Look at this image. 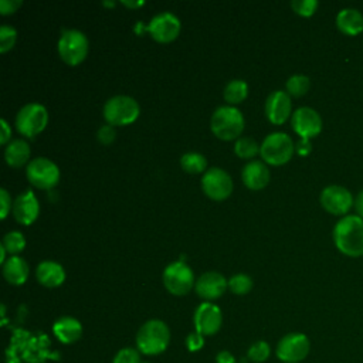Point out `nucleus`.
<instances>
[{"label": "nucleus", "mask_w": 363, "mask_h": 363, "mask_svg": "<svg viewBox=\"0 0 363 363\" xmlns=\"http://www.w3.org/2000/svg\"><path fill=\"white\" fill-rule=\"evenodd\" d=\"M21 6V1L20 0H0V13L3 16H7V14H11L14 13L18 7Z\"/></svg>", "instance_id": "obj_37"}, {"label": "nucleus", "mask_w": 363, "mask_h": 363, "mask_svg": "<svg viewBox=\"0 0 363 363\" xmlns=\"http://www.w3.org/2000/svg\"><path fill=\"white\" fill-rule=\"evenodd\" d=\"M311 349V342L306 335L301 332H292L285 335L277 345V357L285 363L302 362Z\"/></svg>", "instance_id": "obj_10"}, {"label": "nucleus", "mask_w": 363, "mask_h": 363, "mask_svg": "<svg viewBox=\"0 0 363 363\" xmlns=\"http://www.w3.org/2000/svg\"><path fill=\"white\" fill-rule=\"evenodd\" d=\"M0 125H1L0 143H1V145H6V143L10 140V138H11V129H10L9 123H7V121H4V119L0 121Z\"/></svg>", "instance_id": "obj_40"}, {"label": "nucleus", "mask_w": 363, "mask_h": 363, "mask_svg": "<svg viewBox=\"0 0 363 363\" xmlns=\"http://www.w3.org/2000/svg\"><path fill=\"white\" fill-rule=\"evenodd\" d=\"M26 174L28 182L37 189L47 190L54 187L60 180V169L58 166L45 157L33 159L26 169Z\"/></svg>", "instance_id": "obj_9"}, {"label": "nucleus", "mask_w": 363, "mask_h": 363, "mask_svg": "<svg viewBox=\"0 0 363 363\" xmlns=\"http://www.w3.org/2000/svg\"><path fill=\"white\" fill-rule=\"evenodd\" d=\"M48 122V113L45 106L37 102L24 105L16 115L17 130L27 138H34L43 132Z\"/></svg>", "instance_id": "obj_7"}, {"label": "nucleus", "mask_w": 363, "mask_h": 363, "mask_svg": "<svg viewBox=\"0 0 363 363\" xmlns=\"http://www.w3.org/2000/svg\"><path fill=\"white\" fill-rule=\"evenodd\" d=\"M112 363H140V356L136 349L123 347L116 353Z\"/></svg>", "instance_id": "obj_34"}, {"label": "nucleus", "mask_w": 363, "mask_h": 363, "mask_svg": "<svg viewBox=\"0 0 363 363\" xmlns=\"http://www.w3.org/2000/svg\"><path fill=\"white\" fill-rule=\"evenodd\" d=\"M0 201H1V218H6L7 214H9V211H10L11 207H13L11 199H10V196H9V193H7L6 189H1V190H0Z\"/></svg>", "instance_id": "obj_38"}, {"label": "nucleus", "mask_w": 363, "mask_h": 363, "mask_svg": "<svg viewBox=\"0 0 363 363\" xmlns=\"http://www.w3.org/2000/svg\"><path fill=\"white\" fill-rule=\"evenodd\" d=\"M319 200H320L322 207L333 216L346 214L354 204V199H353L350 190H347L346 187L339 186V184H330V186L325 187L320 191Z\"/></svg>", "instance_id": "obj_11"}, {"label": "nucleus", "mask_w": 363, "mask_h": 363, "mask_svg": "<svg viewBox=\"0 0 363 363\" xmlns=\"http://www.w3.org/2000/svg\"><path fill=\"white\" fill-rule=\"evenodd\" d=\"M247 94L248 85L245 81L241 79H233L224 88V99L231 105L242 102L247 98Z\"/></svg>", "instance_id": "obj_25"}, {"label": "nucleus", "mask_w": 363, "mask_h": 363, "mask_svg": "<svg viewBox=\"0 0 363 363\" xmlns=\"http://www.w3.org/2000/svg\"><path fill=\"white\" fill-rule=\"evenodd\" d=\"M291 109V98L285 91H274L265 101V115L274 125L284 123L289 118Z\"/></svg>", "instance_id": "obj_16"}, {"label": "nucleus", "mask_w": 363, "mask_h": 363, "mask_svg": "<svg viewBox=\"0 0 363 363\" xmlns=\"http://www.w3.org/2000/svg\"><path fill=\"white\" fill-rule=\"evenodd\" d=\"M186 346L190 352H197L204 346V336L199 332H191L186 337Z\"/></svg>", "instance_id": "obj_35"}, {"label": "nucleus", "mask_w": 363, "mask_h": 363, "mask_svg": "<svg viewBox=\"0 0 363 363\" xmlns=\"http://www.w3.org/2000/svg\"><path fill=\"white\" fill-rule=\"evenodd\" d=\"M193 319L196 332L201 333L203 336H210L217 333L221 328L223 315L217 305L211 302H203L197 306Z\"/></svg>", "instance_id": "obj_15"}, {"label": "nucleus", "mask_w": 363, "mask_h": 363, "mask_svg": "<svg viewBox=\"0 0 363 363\" xmlns=\"http://www.w3.org/2000/svg\"><path fill=\"white\" fill-rule=\"evenodd\" d=\"M318 6H319V3H318L316 0H294V1L291 3L292 10H294L296 14L302 16V17H309V16H312V14L316 11Z\"/></svg>", "instance_id": "obj_33"}, {"label": "nucleus", "mask_w": 363, "mask_h": 363, "mask_svg": "<svg viewBox=\"0 0 363 363\" xmlns=\"http://www.w3.org/2000/svg\"><path fill=\"white\" fill-rule=\"evenodd\" d=\"M180 20L169 11L156 14L149 23V33L157 43L166 44L173 41L180 33Z\"/></svg>", "instance_id": "obj_14"}, {"label": "nucleus", "mask_w": 363, "mask_h": 363, "mask_svg": "<svg viewBox=\"0 0 363 363\" xmlns=\"http://www.w3.org/2000/svg\"><path fill=\"white\" fill-rule=\"evenodd\" d=\"M295 152L294 140L284 132L269 133L259 146V155L264 162L272 166H281L292 157Z\"/></svg>", "instance_id": "obj_4"}, {"label": "nucleus", "mask_w": 363, "mask_h": 363, "mask_svg": "<svg viewBox=\"0 0 363 363\" xmlns=\"http://www.w3.org/2000/svg\"><path fill=\"white\" fill-rule=\"evenodd\" d=\"M203 191L213 200H224L233 191V180L227 172L220 167L207 170L201 179Z\"/></svg>", "instance_id": "obj_12"}, {"label": "nucleus", "mask_w": 363, "mask_h": 363, "mask_svg": "<svg viewBox=\"0 0 363 363\" xmlns=\"http://www.w3.org/2000/svg\"><path fill=\"white\" fill-rule=\"evenodd\" d=\"M180 164L183 167V170H186L187 173H201L206 170L207 160L201 153L189 152L182 156Z\"/></svg>", "instance_id": "obj_26"}, {"label": "nucleus", "mask_w": 363, "mask_h": 363, "mask_svg": "<svg viewBox=\"0 0 363 363\" xmlns=\"http://www.w3.org/2000/svg\"><path fill=\"white\" fill-rule=\"evenodd\" d=\"M4 159H6L7 164L11 167H21L30 159L28 143L23 139L11 140L4 150Z\"/></svg>", "instance_id": "obj_24"}, {"label": "nucleus", "mask_w": 363, "mask_h": 363, "mask_svg": "<svg viewBox=\"0 0 363 363\" xmlns=\"http://www.w3.org/2000/svg\"><path fill=\"white\" fill-rule=\"evenodd\" d=\"M216 362H217V363H237L235 357H234L230 352H227V350H221V352L216 356Z\"/></svg>", "instance_id": "obj_41"}, {"label": "nucleus", "mask_w": 363, "mask_h": 363, "mask_svg": "<svg viewBox=\"0 0 363 363\" xmlns=\"http://www.w3.org/2000/svg\"><path fill=\"white\" fill-rule=\"evenodd\" d=\"M336 248L347 257L363 255V218L357 214L343 216L333 228Z\"/></svg>", "instance_id": "obj_1"}, {"label": "nucleus", "mask_w": 363, "mask_h": 363, "mask_svg": "<svg viewBox=\"0 0 363 363\" xmlns=\"http://www.w3.org/2000/svg\"><path fill=\"white\" fill-rule=\"evenodd\" d=\"M354 208H356V213L357 216H360L363 218V189L357 193V196L354 197Z\"/></svg>", "instance_id": "obj_42"}, {"label": "nucleus", "mask_w": 363, "mask_h": 363, "mask_svg": "<svg viewBox=\"0 0 363 363\" xmlns=\"http://www.w3.org/2000/svg\"><path fill=\"white\" fill-rule=\"evenodd\" d=\"M139 116L138 102L128 95H115L104 105V118L108 125L123 126L129 125Z\"/></svg>", "instance_id": "obj_5"}, {"label": "nucleus", "mask_w": 363, "mask_h": 363, "mask_svg": "<svg viewBox=\"0 0 363 363\" xmlns=\"http://www.w3.org/2000/svg\"><path fill=\"white\" fill-rule=\"evenodd\" d=\"M35 277L41 285H44L47 288H55L64 282L65 271L55 261H41L37 265Z\"/></svg>", "instance_id": "obj_20"}, {"label": "nucleus", "mask_w": 363, "mask_h": 363, "mask_svg": "<svg viewBox=\"0 0 363 363\" xmlns=\"http://www.w3.org/2000/svg\"><path fill=\"white\" fill-rule=\"evenodd\" d=\"M11 211L17 223L28 225L37 220L40 213V204L34 193L31 190H27L16 197Z\"/></svg>", "instance_id": "obj_17"}, {"label": "nucleus", "mask_w": 363, "mask_h": 363, "mask_svg": "<svg viewBox=\"0 0 363 363\" xmlns=\"http://www.w3.org/2000/svg\"><path fill=\"white\" fill-rule=\"evenodd\" d=\"M309 86H311L309 78L302 74H295V75L289 77L286 81V92H288V95H292V96L305 95L308 92Z\"/></svg>", "instance_id": "obj_27"}, {"label": "nucleus", "mask_w": 363, "mask_h": 363, "mask_svg": "<svg viewBox=\"0 0 363 363\" xmlns=\"http://www.w3.org/2000/svg\"><path fill=\"white\" fill-rule=\"evenodd\" d=\"M1 245L9 254H18L26 247V238L20 231H10L3 237Z\"/></svg>", "instance_id": "obj_29"}, {"label": "nucleus", "mask_w": 363, "mask_h": 363, "mask_svg": "<svg viewBox=\"0 0 363 363\" xmlns=\"http://www.w3.org/2000/svg\"><path fill=\"white\" fill-rule=\"evenodd\" d=\"M57 48L64 62L68 65H78L88 54V38L79 30H64Z\"/></svg>", "instance_id": "obj_6"}, {"label": "nucleus", "mask_w": 363, "mask_h": 363, "mask_svg": "<svg viewBox=\"0 0 363 363\" xmlns=\"http://www.w3.org/2000/svg\"><path fill=\"white\" fill-rule=\"evenodd\" d=\"M271 354V347L267 342L264 340H258L255 343L251 345V347L248 349V359L252 360V362H257V363H261V362H265Z\"/></svg>", "instance_id": "obj_31"}, {"label": "nucleus", "mask_w": 363, "mask_h": 363, "mask_svg": "<svg viewBox=\"0 0 363 363\" xmlns=\"http://www.w3.org/2000/svg\"><path fill=\"white\" fill-rule=\"evenodd\" d=\"M210 126L218 139L234 140L244 129V118L237 108L224 105L213 112Z\"/></svg>", "instance_id": "obj_3"}, {"label": "nucleus", "mask_w": 363, "mask_h": 363, "mask_svg": "<svg viewBox=\"0 0 363 363\" xmlns=\"http://www.w3.org/2000/svg\"><path fill=\"white\" fill-rule=\"evenodd\" d=\"M143 363H147V362H143Z\"/></svg>", "instance_id": "obj_44"}, {"label": "nucleus", "mask_w": 363, "mask_h": 363, "mask_svg": "<svg viewBox=\"0 0 363 363\" xmlns=\"http://www.w3.org/2000/svg\"><path fill=\"white\" fill-rule=\"evenodd\" d=\"M234 152L241 159H250V157H254L259 152V146L252 138L245 136V138L237 139V142L234 145Z\"/></svg>", "instance_id": "obj_28"}, {"label": "nucleus", "mask_w": 363, "mask_h": 363, "mask_svg": "<svg viewBox=\"0 0 363 363\" xmlns=\"http://www.w3.org/2000/svg\"><path fill=\"white\" fill-rule=\"evenodd\" d=\"M336 27L346 35L363 33V14L353 7L342 9L336 16Z\"/></svg>", "instance_id": "obj_21"}, {"label": "nucleus", "mask_w": 363, "mask_h": 363, "mask_svg": "<svg viewBox=\"0 0 363 363\" xmlns=\"http://www.w3.org/2000/svg\"><path fill=\"white\" fill-rule=\"evenodd\" d=\"M98 140L104 145H109L113 139H115V129L112 125H102L99 129H98Z\"/></svg>", "instance_id": "obj_36"}, {"label": "nucleus", "mask_w": 363, "mask_h": 363, "mask_svg": "<svg viewBox=\"0 0 363 363\" xmlns=\"http://www.w3.org/2000/svg\"><path fill=\"white\" fill-rule=\"evenodd\" d=\"M170 342V330L167 325L159 319L145 322L136 333L138 350L147 356H155L166 350Z\"/></svg>", "instance_id": "obj_2"}, {"label": "nucleus", "mask_w": 363, "mask_h": 363, "mask_svg": "<svg viewBox=\"0 0 363 363\" xmlns=\"http://www.w3.org/2000/svg\"><path fill=\"white\" fill-rule=\"evenodd\" d=\"M52 330L58 340L69 345L77 342L81 337L82 325L79 323V320H77L72 316H62L54 322Z\"/></svg>", "instance_id": "obj_22"}, {"label": "nucleus", "mask_w": 363, "mask_h": 363, "mask_svg": "<svg viewBox=\"0 0 363 363\" xmlns=\"http://www.w3.org/2000/svg\"><path fill=\"white\" fill-rule=\"evenodd\" d=\"M227 286H228L227 279L220 272H214V271L204 272L203 275H200L194 285L197 295L207 301L220 298L225 292Z\"/></svg>", "instance_id": "obj_18"}, {"label": "nucleus", "mask_w": 363, "mask_h": 363, "mask_svg": "<svg viewBox=\"0 0 363 363\" xmlns=\"http://www.w3.org/2000/svg\"><path fill=\"white\" fill-rule=\"evenodd\" d=\"M244 184L251 190H261L269 183V170L259 160L248 162L241 173Z\"/></svg>", "instance_id": "obj_19"}, {"label": "nucleus", "mask_w": 363, "mask_h": 363, "mask_svg": "<svg viewBox=\"0 0 363 363\" xmlns=\"http://www.w3.org/2000/svg\"><path fill=\"white\" fill-rule=\"evenodd\" d=\"M3 275L11 285H23L28 278L27 262L17 255H11L3 264Z\"/></svg>", "instance_id": "obj_23"}, {"label": "nucleus", "mask_w": 363, "mask_h": 363, "mask_svg": "<svg viewBox=\"0 0 363 363\" xmlns=\"http://www.w3.org/2000/svg\"><path fill=\"white\" fill-rule=\"evenodd\" d=\"M228 288L235 295H245L252 288V279L245 274H235L228 279Z\"/></svg>", "instance_id": "obj_30"}, {"label": "nucleus", "mask_w": 363, "mask_h": 363, "mask_svg": "<svg viewBox=\"0 0 363 363\" xmlns=\"http://www.w3.org/2000/svg\"><path fill=\"white\" fill-rule=\"evenodd\" d=\"M295 150H296L301 156L309 155L311 150H312V145H311L309 139H299L298 143L295 145Z\"/></svg>", "instance_id": "obj_39"}, {"label": "nucleus", "mask_w": 363, "mask_h": 363, "mask_svg": "<svg viewBox=\"0 0 363 363\" xmlns=\"http://www.w3.org/2000/svg\"><path fill=\"white\" fill-rule=\"evenodd\" d=\"M292 129L296 135L301 136V139H311L320 133L322 130V118L320 115L309 108V106H301L292 113Z\"/></svg>", "instance_id": "obj_13"}, {"label": "nucleus", "mask_w": 363, "mask_h": 363, "mask_svg": "<svg viewBox=\"0 0 363 363\" xmlns=\"http://www.w3.org/2000/svg\"><path fill=\"white\" fill-rule=\"evenodd\" d=\"M17 40V31L10 26L0 27V52H7L13 48Z\"/></svg>", "instance_id": "obj_32"}, {"label": "nucleus", "mask_w": 363, "mask_h": 363, "mask_svg": "<svg viewBox=\"0 0 363 363\" xmlns=\"http://www.w3.org/2000/svg\"><path fill=\"white\" fill-rule=\"evenodd\" d=\"M122 4H125V6H128V7H139V6H142L143 4V1H122Z\"/></svg>", "instance_id": "obj_43"}, {"label": "nucleus", "mask_w": 363, "mask_h": 363, "mask_svg": "<svg viewBox=\"0 0 363 363\" xmlns=\"http://www.w3.org/2000/svg\"><path fill=\"white\" fill-rule=\"evenodd\" d=\"M163 284L166 289L173 295H186L194 282V274L191 268L183 261H176L169 264L163 271Z\"/></svg>", "instance_id": "obj_8"}]
</instances>
